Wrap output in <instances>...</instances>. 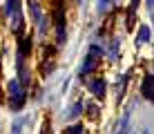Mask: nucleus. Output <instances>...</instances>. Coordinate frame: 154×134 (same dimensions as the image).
<instances>
[{
  "instance_id": "14",
  "label": "nucleus",
  "mask_w": 154,
  "mask_h": 134,
  "mask_svg": "<svg viewBox=\"0 0 154 134\" xmlns=\"http://www.w3.org/2000/svg\"><path fill=\"white\" fill-rule=\"evenodd\" d=\"M145 5H147V9L152 11V0H145Z\"/></svg>"
},
{
  "instance_id": "11",
  "label": "nucleus",
  "mask_w": 154,
  "mask_h": 134,
  "mask_svg": "<svg viewBox=\"0 0 154 134\" xmlns=\"http://www.w3.org/2000/svg\"><path fill=\"white\" fill-rule=\"evenodd\" d=\"M81 112H83V101H78V103L72 107V116H74V114H81Z\"/></svg>"
},
{
  "instance_id": "2",
  "label": "nucleus",
  "mask_w": 154,
  "mask_h": 134,
  "mask_svg": "<svg viewBox=\"0 0 154 134\" xmlns=\"http://www.w3.org/2000/svg\"><path fill=\"white\" fill-rule=\"evenodd\" d=\"M5 11V18L11 20V29L14 31H20L23 27V16H20V0H7L2 7Z\"/></svg>"
},
{
  "instance_id": "15",
  "label": "nucleus",
  "mask_w": 154,
  "mask_h": 134,
  "mask_svg": "<svg viewBox=\"0 0 154 134\" xmlns=\"http://www.w3.org/2000/svg\"><path fill=\"white\" fill-rule=\"evenodd\" d=\"M40 134H49V125H45V130H42Z\"/></svg>"
},
{
  "instance_id": "7",
  "label": "nucleus",
  "mask_w": 154,
  "mask_h": 134,
  "mask_svg": "<svg viewBox=\"0 0 154 134\" xmlns=\"http://www.w3.org/2000/svg\"><path fill=\"white\" fill-rule=\"evenodd\" d=\"M150 38H152L150 27H141V29H139V40H136V45H143V42H147Z\"/></svg>"
},
{
  "instance_id": "10",
  "label": "nucleus",
  "mask_w": 154,
  "mask_h": 134,
  "mask_svg": "<svg viewBox=\"0 0 154 134\" xmlns=\"http://www.w3.org/2000/svg\"><path fill=\"white\" fill-rule=\"evenodd\" d=\"M109 2H114V0H98V11H105L109 7Z\"/></svg>"
},
{
  "instance_id": "9",
  "label": "nucleus",
  "mask_w": 154,
  "mask_h": 134,
  "mask_svg": "<svg viewBox=\"0 0 154 134\" xmlns=\"http://www.w3.org/2000/svg\"><path fill=\"white\" fill-rule=\"evenodd\" d=\"M127 119H130V112H125V116L121 119V127H119V132H116V134H127V132H130V127H127Z\"/></svg>"
},
{
  "instance_id": "3",
  "label": "nucleus",
  "mask_w": 154,
  "mask_h": 134,
  "mask_svg": "<svg viewBox=\"0 0 154 134\" xmlns=\"http://www.w3.org/2000/svg\"><path fill=\"white\" fill-rule=\"evenodd\" d=\"M100 47H96V45H92L89 47V54H87V58L83 61V65H81V76H85L87 72H92L94 67H96V61L100 58Z\"/></svg>"
},
{
  "instance_id": "4",
  "label": "nucleus",
  "mask_w": 154,
  "mask_h": 134,
  "mask_svg": "<svg viewBox=\"0 0 154 134\" xmlns=\"http://www.w3.org/2000/svg\"><path fill=\"white\" fill-rule=\"evenodd\" d=\"M56 36L58 40H65V16H63V5L56 9Z\"/></svg>"
},
{
  "instance_id": "6",
  "label": "nucleus",
  "mask_w": 154,
  "mask_h": 134,
  "mask_svg": "<svg viewBox=\"0 0 154 134\" xmlns=\"http://www.w3.org/2000/svg\"><path fill=\"white\" fill-rule=\"evenodd\" d=\"M141 94H143V98L152 101V74H147V76L143 78V85H141Z\"/></svg>"
},
{
  "instance_id": "13",
  "label": "nucleus",
  "mask_w": 154,
  "mask_h": 134,
  "mask_svg": "<svg viewBox=\"0 0 154 134\" xmlns=\"http://www.w3.org/2000/svg\"><path fill=\"white\" fill-rule=\"evenodd\" d=\"M136 2H139V0H132V2H130V18H134V11H136Z\"/></svg>"
},
{
  "instance_id": "16",
  "label": "nucleus",
  "mask_w": 154,
  "mask_h": 134,
  "mask_svg": "<svg viewBox=\"0 0 154 134\" xmlns=\"http://www.w3.org/2000/svg\"><path fill=\"white\" fill-rule=\"evenodd\" d=\"M76 2H81V0H76Z\"/></svg>"
},
{
  "instance_id": "5",
  "label": "nucleus",
  "mask_w": 154,
  "mask_h": 134,
  "mask_svg": "<svg viewBox=\"0 0 154 134\" xmlns=\"http://www.w3.org/2000/svg\"><path fill=\"white\" fill-rule=\"evenodd\" d=\"M89 89H92V94H96L98 98H103V96H105V80L103 78L92 80V83H89Z\"/></svg>"
},
{
  "instance_id": "12",
  "label": "nucleus",
  "mask_w": 154,
  "mask_h": 134,
  "mask_svg": "<svg viewBox=\"0 0 154 134\" xmlns=\"http://www.w3.org/2000/svg\"><path fill=\"white\" fill-rule=\"evenodd\" d=\"M67 134H83V127L81 125H72L69 130H67Z\"/></svg>"
},
{
  "instance_id": "1",
  "label": "nucleus",
  "mask_w": 154,
  "mask_h": 134,
  "mask_svg": "<svg viewBox=\"0 0 154 134\" xmlns=\"http://www.w3.org/2000/svg\"><path fill=\"white\" fill-rule=\"evenodd\" d=\"M7 96H9V107L11 110H23L25 98H27V89L18 83V78H11L7 83Z\"/></svg>"
},
{
  "instance_id": "8",
  "label": "nucleus",
  "mask_w": 154,
  "mask_h": 134,
  "mask_svg": "<svg viewBox=\"0 0 154 134\" xmlns=\"http://www.w3.org/2000/svg\"><path fill=\"white\" fill-rule=\"evenodd\" d=\"M23 125H25V119L23 116H18V119L14 121V127H11V134H20L23 132Z\"/></svg>"
}]
</instances>
